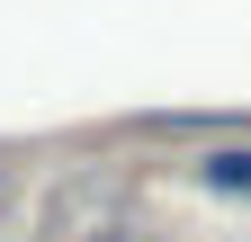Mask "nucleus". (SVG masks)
<instances>
[{
    "mask_svg": "<svg viewBox=\"0 0 251 242\" xmlns=\"http://www.w3.org/2000/svg\"><path fill=\"white\" fill-rule=\"evenodd\" d=\"M81 242H135V233H81Z\"/></svg>",
    "mask_w": 251,
    "mask_h": 242,
    "instance_id": "nucleus-2",
    "label": "nucleus"
},
{
    "mask_svg": "<svg viewBox=\"0 0 251 242\" xmlns=\"http://www.w3.org/2000/svg\"><path fill=\"white\" fill-rule=\"evenodd\" d=\"M188 179H198L206 197H251V144H225V153H198V162H188Z\"/></svg>",
    "mask_w": 251,
    "mask_h": 242,
    "instance_id": "nucleus-1",
    "label": "nucleus"
}]
</instances>
